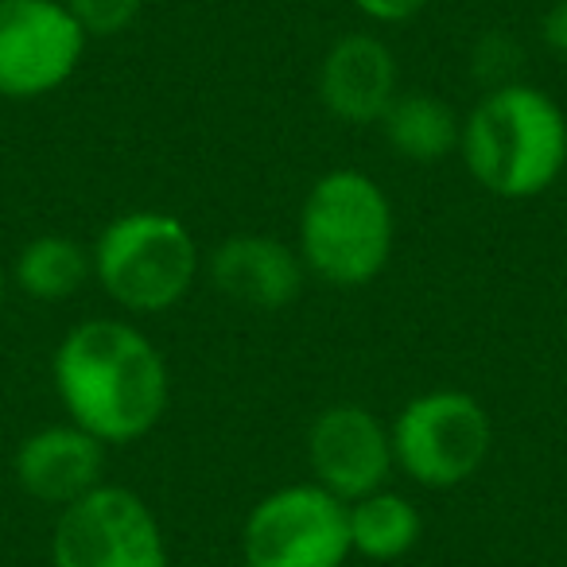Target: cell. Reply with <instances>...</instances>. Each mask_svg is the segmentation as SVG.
Listing matches in <instances>:
<instances>
[{
  "mask_svg": "<svg viewBox=\"0 0 567 567\" xmlns=\"http://www.w3.org/2000/svg\"><path fill=\"white\" fill-rule=\"evenodd\" d=\"M396 214L385 187L358 167L323 172L308 187L296 218V249L311 280L354 292L393 260Z\"/></svg>",
  "mask_w": 567,
  "mask_h": 567,
  "instance_id": "3",
  "label": "cell"
},
{
  "mask_svg": "<svg viewBox=\"0 0 567 567\" xmlns=\"http://www.w3.org/2000/svg\"><path fill=\"white\" fill-rule=\"evenodd\" d=\"M86 40H117L141 20L144 0H63Z\"/></svg>",
  "mask_w": 567,
  "mask_h": 567,
  "instance_id": "17",
  "label": "cell"
},
{
  "mask_svg": "<svg viewBox=\"0 0 567 567\" xmlns=\"http://www.w3.org/2000/svg\"><path fill=\"white\" fill-rule=\"evenodd\" d=\"M458 159L502 203L540 198L567 167V117L540 86L509 82L486 90L463 117Z\"/></svg>",
  "mask_w": 567,
  "mask_h": 567,
  "instance_id": "2",
  "label": "cell"
},
{
  "mask_svg": "<svg viewBox=\"0 0 567 567\" xmlns=\"http://www.w3.org/2000/svg\"><path fill=\"white\" fill-rule=\"evenodd\" d=\"M347 520H350V551L362 559H373V564L404 559L420 544V536H424L420 509L389 486L350 502Z\"/></svg>",
  "mask_w": 567,
  "mask_h": 567,
  "instance_id": "15",
  "label": "cell"
},
{
  "mask_svg": "<svg viewBox=\"0 0 567 567\" xmlns=\"http://www.w3.org/2000/svg\"><path fill=\"white\" fill-rule=\"evenodd\" d=\"M4 303H9V272L0 265V316H4Z\"/></svg>",
  "mask_w": 567,
  "mask_h": 567,
  "instance_id": "20",
  "label": "cell"
},
{
  "mask_svg": "<svg viewBox=\"0 0 567 567\" xmlns=\"http://www.w3.org/2000/svg\"><path fill=\"white\" fill-rule=\"evenodd\" d=\"M51 567H172V559L152 505L136 489L102 482L59 509Z\"/></svg>",
  "mask_w": 567,
  "mask_h": 567,
  "instance_id": "6",
  "label": "cell"
},
{
  "mask_svg": "<svg viewBox=\"0 0 567 567\" xmlns=\"http://www.w3.org/2000/svg\"><path fill=\"white\" fill-rule=\"evenodd\" d=\"M172 567H206V564H172Z\"/></svg>",
  "mask_w": 567,
  "mask_h": 567,
  "instance_id": "21",
  "label": "cell"
},
{
  "mask_svg": "<svg viewBox=\"0 0 567 567\" xmlns=\"http://www.w3.org/2000/svg\"><path fill=\"white\" fill-rule=\"evenodd\" d=\"M347 502L316 482H292L265 494L241 525L245 567H347Z\"/></svg>",
  "mask_w": 567,
  "mask_h": 567,
  "instance_id": "7",
  "label": "cell"
},
{
  "mask_svg": "<svg viewBox=\"0 0 567 567\" xmlns=\"http://www.w3.org/2000/svg\"><path fill=\"white\" fill-rule=\"evenodd\" d=\"M203 276L210 288L237 308L284 311L300 300L311 280L296 241L272 234H229L203 257Z\"/></svg>",
  "mask_w": 567,
  "mask_h": 567,
  "instance_id": "10",
  "label": "cell"
},
{
  "mask_svg": "<svg viewBox=\"0 0 567 567\" xmlns=\"http://www.w3.org/2000/svg\"><path fill=\"white\" fill-rule=\"evenodd\" d=\"M51 385L66 420L105 447L141 443L172 401V373L159 347L128 319H86L59 339Z\"/></svg>",
  "mask_w": 567,
  "mask_h": 567,
  "instance_id": "1",
  "label": "cell"
},
{
  "mask_svg": "<svg viewBox=\"0 0 567 567\" xmlns=\"http://www.w3.org/2000/svg\"><path fill=\"white\" fill-rule=\"evenodd\" d=\"M540 43L544 51L567 59V0H551L540 17Z\"/></svg>",
  "mask_w": 567,
  "mask_h": 567,
  "instance_id": "19",
  "label": "cell"
},
{
  "mask_svg": "<svg viewBox=\"0 0 567 567\" xmlns=\"http://www.w3.org/2000/svg\"><path fill=\"white\" fill-rule=\"evenodd\" d=\"M94 280L125 316L179 308L203 272V249L187 221L167 210H125L90 245Z\"/></svg>",
  "mask_w": 567,
  "mask_h": 567,
  "instance_id": "4",
  "label": "cell"
},
{
  "mask_svg": "<svg viewBox=\"0 0 567 567\" xmlns=\"http://www.w3.org/2000/svg\"><path fill=\"white\" fill-rule=\"evenodd\" d=\"M365 20L373 24H385V28H396V24H409L416 20L420 12L427 9V0H350Z\"/></svg>",
  "mask_w": 567,
  "mask_h": 567,
  "instance_id": "18",
  "label": "cell"
},
{
  "mask_svg": "<svg viewBox=\"0 0 567 567\" xmlns=\"http://www.w3.org/2000/svg\"><path fill=\"white\" fill-rule=\"evenodd\" d=\"M316 90L323 110L342 125H381L401 94V66L381 35L347 32L319 59Z\"/></svg>",
  "mask_w": 567,
  "mask_h": 567,
  "instance_id": "11",
  "label": "cell"
},
{
  "mask_svg": "<svg viewBox=\"0 0 567 567\" xmlns=\"http://www.w3.org/2000/svg\"><path fill=\"white\" fill-rule=\"evenodd\" d=\"M105 451L110 447L102 440H94L86 427L71 420L43 424L20 440L12 474L32 502L63 509L105 482Z\"/></svg>",
  "mask_w": 567,
  "mask_h": 567,
  "instance_id": "12",
  "label": "cell"
},
{
  "mask_svg": "<svg viewBox=\"0 0 567 567\" xmlns=\"http://www.w3.org/2000/svg\"><path fill=\"white\" fill-rule=\"evenodd\" d=\"M520 59H525V51H520L517 35L509 32H486L478 43L471 48V74L474 82L482 86V94L486 90H497V86H509V82H520Z\"/></svg>",
  "mask_w": 567,
  "mask_h": 567,
  "instance_id": "16",
  "label": "cell"
},
{
  "mask_svg": "<svg viewBox=\"0 0 567 567\" xmlns=\"http://www.w3.org/2000/svg\"><path fill=\"white\" fill-rule=\"evenodd\" d=\"M396 471L424 489H455L486 466L494 420L463 389H427L389 420Z\"/></svg>",
  "mask_w": 567,
  "mask_h": 567,
  "instance_id": "5",
  "label": "cell"
},
{
  "mask_svg": "<svg viewBox=\"0 0 567 567\" xmlns=\"http://www.w3.org/2000/svg\"><path fill=\"white\" fill-rule=\"evenodd\" d=\"M381 133L393 156H401L404 164L432 167L447 156H458L463 117L427 90H401L381 117Z\"/></svg>",
  "mask_w": 567,
  "mask_h": 567,
  "instance_id": "13",
  "label": "cell"
},
{
  "mask_svg": "<svg viewBox=\"0 0 567 567\" xmlns=\"http://www.w3.org/2000/svg\"><path fill=\"white\" fill-rule=\"evenodd\" d=\"M303 455H308L311 482L347 505L389 486V474L396 471L389 424L354 401L327 404L311 420L303 435Z\"/></svg>",
  "mask_w": 567,
  "mask_h": 567,
  "instance_id": "9",
  "label": "cell"
},
{
  "mask_svg": "<svg viewBox=\"0 0 567 567\" xmlns=\"http://www.w3.org/2000/svg\"><path fill=\"white\" fill-rule=\"evenodd\" d=\"M86 43L63 0H0V97L40 102L63 90Z\"/></svg>",
  "mask_w": 567,
  "mask_h": 567,
  "instance_id": "8",
  "label": "cell"
},
{
  "mask_svg": "<svg viewBox=\"0 0 567 567\" xmlns=\"http://www.w3.org/2000/svg\"><path fill=\"white\" fill-rule=\"evenodd\" d=\"M94 280V252L79 237L66 234H40L20 245L12 260V284L28 300L63 303Z\"/></svg>",
  "mask_w": 567,
  "mask_h": 567,
  "instance_id": "14",
  "label": "cell"
}]
</instances>
